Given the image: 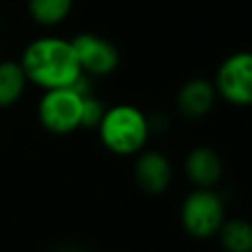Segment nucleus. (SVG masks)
<instances>
[{"label": "nucleus", "mask_w": 252, "mask_h": 252, "mask_svg": "<svg viewBox=\"0 0 252 252\" xmlns=\"http://www.w3.org/2000/svg\"><path fill=\"white\" fill-rule=\"evenodd\" d=\"M20 65L28 83H33L43 91L67 89L83 75L71 39L55 35L33 39L24 49Z\"/></svg>", "instance_id": "nucleus-1"}, {"label": "nucleus", "mask_w": 252, "mask_h": 252, "mask_svg": "<svg viewBox=\"0 0 252 252\" xmlns=\"http://www.w3.org/2000/svg\"><path fill=\"white\" fill-rule=\"evenodd\" d=\"M98 136L106 150L116 156L138 154L150 138V118L134 104H116L104 110Z\"/></svg>", "instance_id": "nucleus-2"}, {"label": "nucleus", "mask_w": 252, "mask_h": 252, "mask_svg": "<svg viewBox=\"0 0 252 252\" xmlns=\"http://www.w3.org/2000/svg\"><path fill=\"white\" fill-rule=\"evenodd\" d=\"M181 226L193 238H209L224 222V203L213 189H193L181 203Z\"/></svg>", "instance_id": "nucleus-3"}, {"label": "nucleus", "mask_w": 252, "mask_h": 252, "mask_svg": "<svg viewBox=\"0 0 252 252\" xmlns=\"http://www.w3.org/2000/svg\"><path fill=\"white\" fill-rule=\"evenodd\" d=\"M83 98L85 96L69 87L45 91L37 106L39 122L51 134H69L77 130L83 116Z\"/></svg>", "instance_id": "nucleus-4"}, {"label": "nucleus", "mask_w": 252, "mask_h": 252, "mask_svg": "<svg viewBox=\"0 0 252 252\" xmlns=\"http://www.w3.org/2000/svg\"><path fill=\"white\" fill-rule=\"evenodd\" d=\"M215 91L234 106L252 104V51L228 55L217 69Z\"/></svg>", "instance_id": "nucleus-5"}, {"label": "nucleus", "mask_w": 252, "mask_h": 252, "mask_svg": "<svg viewBox=\"0 0 252 252\" xmlns=\"http://www.w3.org/2000/svg\"><path fill=\"white\" fill-rule=\"evenodd\" d=\"M71 45L79 61V67L85 75L104 77L110 75L120 63V53L116 45L102 35L79 33L71 39Z\"/></svg>", "instance_id": "nucleus-6"}, {"label": "nucleus", "mask_w": 252, "mask_h": 252, "mask_svg": "<svg viewBox=\"0 0 252 252\" xmlns=\"http://www.w3.org/2000/svg\"><path fill=\"white\" fill-rule=\"evenodd\" d=\"M134 181L142 191L150 195L163 193L171 181L169 159L161 152H156V150L142 152L134 163Z\"/></svg>", "instance_id": "nucleus-7"}, {"label": "nucleus", "mask_w": 252, "mask_h": 252, "mask_svg": "<svg viewBox=\"0 0 252 252\" xmlns=\"http://www.w3.org/2000/svg\"><path fill=\"white\" fill-rule=\"evenodd\" d=\"M183 169L197 189H211L222 175V159L213 148L197 146L185 156Z\"/></svg>", "instance_id": "nucleus-8"}, {"label": "nucleus", "mask_w": 252, "mask_h": 252, "mask_svg": "<svg viewBox=\"0 0 252 252\" xmlns=\"http://www.w3.org/2000/svg\"><path fill=\"white\" fill-rule=\"evenodd\" d=\"M215 98H217L215 85L207 79L195 77L181 85L177 93V110L181 112V116L189 120H197L211 112Z\"/></svg>", "instance_id": "nucleus-9"}, {"label": "nucleus", "mask_w": 252, "mask_h": 252, "mask_svg": "<svg viewBox=\"0 0 252 252\" xmlns=\"http://www.w3.org/2000/svg\"><path fill=\"white\" fill-rule=\"evenodd\" d=\"M28 85L26 73L16 61H0V108L20 100Z\"/></svg>", "instance_id": "nucleus-10"}, {"label": "nucleus", "mask_w": 252, "mask_h": 252, "mask_svg": "<svg viewBox=\"0 0 252 252\" xmlns=\"http://www.w3.org/2000/svg\"><path fill=\"white\" fill-rule=\"evenodd\" d=\"M217 234L224 252H252V222L230 219L222 222Z\"/></svg>", "instance_id": "nucleus-11"}, {"label": "nucleus", "mask_w": 252, "mask_h": 252, "mask_svg": "<svg viewBox=\"0 0 252 252\" xmlns=\"http://www.w3.org/2000/svg\"><path fill=\"white\" fill-rule=\"evenodd\" d=\"M73 8V0H28L30 16L41 26H57Z\"/></svg>", "instance_id": "nucleus-12"}, {"label": "nucleus", "mask_w": 252, "mask_h": 252, "mask_svg": "<svg viewBox=\"0 0 252 252\" xmlns=\"http://www.w3.org/2000/svg\"><path fill=\"white\" fill-rule=\"evenodd\" d=\"M104 106L102 102L89 94L83 98V116H81V126H87V128H93V126H98V122L102 120V114H104Z\"/></svg>", "instance_id": "nucleus-13"}]
</instances>
